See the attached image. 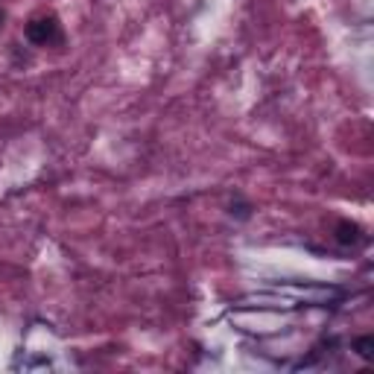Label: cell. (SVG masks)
I'll use <instances>...</instances> for the list:
<instances>
[{
	"mask_svg": "<svg viewBox=\"0 0 374 374\" xmlns=\"http://www.w3.org/2000/svg\"><path fill=\"white\" fill-rule=\"evenodd\" d=\"M62 33H59V21L53 15H41V18H33L26 24V41L35 47H47L53 41H59Z\"/></svg>",
	"mask_w": 374,
	"mask_h": 374,
	"instance_id": "cell-1",
	"label": "cell"
},
{
	"mask_svg": "<svg viewBox=\"0 0 374 374\" xmlns=\"http://www.w3.org/2000/svg\"><path fill=\"white\" fill-rule=\"evenodd\" d=\"M337 243L339 246H345V248H351V246H357V243H363V231H359V226L357 223H348V219H342V223L337 226Z\"/></svg>",
	"mask_w": 374,
	"mask_h": 374,
	"instance_id": "cell-2",
	"label": "cell"
},
{
	"mask_svg": "<svg viewBox=\"0 0 374 374\" xmlns=\"http://www.w3.org/2000/svg\"><path fill=\"white\" fill-rule=\"evenodd\" d=\"M354 351L363 359H374V337H357L354 339Z\"/></svg>",
	"mask_w": 374,
	"mask_h": 374,
	"instance_id": "cell-3",
	"label": "cell"
},
{
	"mask_svg": "<svg viewBox=\"0 0 374 374\" xmlns=\"http://www.w3.org/2000/svg\"><path fill=\"white\" fill-rule=\"evenodd\" d=\"M228 214H231V216H237V219H248V216H252V205L243 202V199H237V202H231V205H228Z\"/></svg>",
	"mask_w": 374,
	"mask_h": 374,
	"instance_id": "cell-4",
	"label": "cell"
},
{
	"mask_svg": "<svg viewBox=\"0 0 374 374\" xmlns=\"http://www.w3.org/2000/svg\"><path fill=\"white\" fill-rule=\"evenodd\" d=\"M3 21H6V15H3V9H0V30H3Z\"/></svg>",
	"mask_w": 374,
	"mask_h": 374,
	"instance_id": "cell-5",
	"label": "cell"
}]
</instances>
